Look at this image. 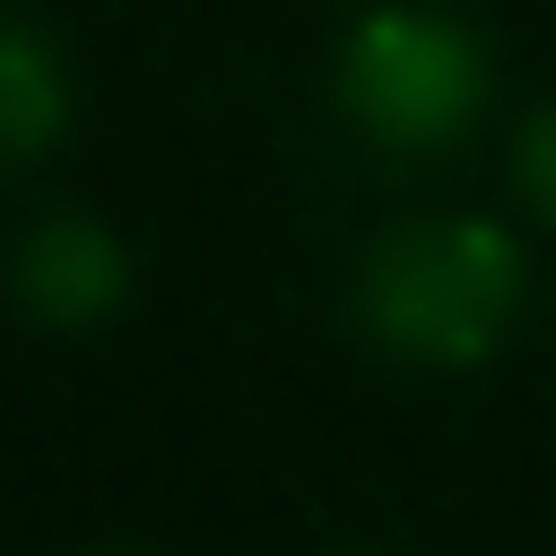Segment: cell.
<instances>
[{
	"mask_svg": "<svg viewBox=\"0 0 556 556\" xmlns=\"http://www.w3.org/2000/svg\"><path fill=\"white\" fill-rule=\"evenodd\" d=\"M130 287V261L122 243L96 226V217H43L17 252V304L43 321V330H87L122 304Z\"/></svg>",
	"mask_w": 556,
	"mask_h": 556,
	"instance_id": "obj_3",
	"label": "cell"
},
{
	"mask_svg": "<svg viewBox=\"0 0 556 556\" xmlns=\"http://www.w3.org/2000/svg\"><path fill=\"white\" fill-rule=\"evenodd\" d=\"M70 130V70L43 26L0 17V165H35Z\"/></svg>",
	"mask_w": 556,
	"mask_h": 556,
	"instance_id": "obj_4",
	"label": "cell"
},
{
	"mask_svg": "<svg viewBox=\"0 0 556 556\" xmlns=\"http://www.w3.org/2000/svg\"><path fill=\"white\" fill-rule=\"evenodd\" d=\"M513 174H521V191H530V208L556 226V104H539L530 122H521V148H513Z\"/></svg>",
	"mask_w": 556,
	"mask_h": 556,
	"instance_id": "obj_5",
	"label": "cell"
},
{
	"mask_svg": "<svg viewBox=\"0 0 556 556\" xmlns=\"http://www.w3.org/2000/svg\"><path fill=\"white\" fill-rule=\"evenodd\" d=\"M104 556H130V547H104Z\"/></svg>",
	"mask_w": 556,
	"mask_h": 556,
	"instance_id": "obj_6",
	"label": "cell"
},
{
	"mask_svg": "<svg viewBox=\"0 0 556 556\" xmlns=\"http://www.w3.org/2000/svg\"><path fill=\"white\" fill-rule=\"evenodd\" d=\"M339 96L348 113L391 139V148H443L469 130L478 96H486V52L460 17L443 9H374L356 17L348 52H339Z\"/></svg>",
	"mask_w": 556,
	"mask_h": 556,
	"instance_id": "obj_2",
	"label": "cell"
},
{
	"mask_svg": "<svg viewBox=\"0 0 556 556\" xmlns=\"http://www.w3.org/2000/svg\"><path fill=\"white\" fill-rule=\"evenodd\" d=\"M521 295V261L486 217H417L391 226L365 252L356 313L382 348L426 356V365H469L495 348L504 313Z\"/></svg>",
	"mask_w": 556,
	"mask_h": 556,
	"instance_id": "obj_1",
	"label": "cell"
}]
</instances>
